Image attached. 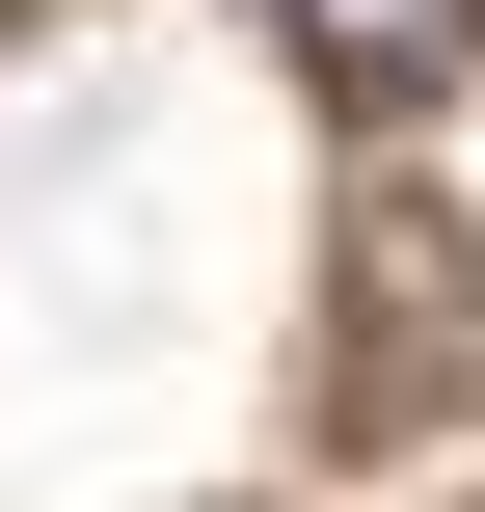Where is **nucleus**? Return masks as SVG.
<instances>
[{
    "instance_id": "1",
    "label": "nucleus",
    "mask_w": 485,
    "mask_h": 512,
    "mask_svg": "<svg viewBox=\"0 0 485 512\" xmlns=\"http://www.w3.org/2000/svg\"><path fill=\"white\" fill-rule=\"evenodd\" d=\"M270 27H297V81H378V108L485 54V0H270Z\"/></svg>"
}]
</instances>
